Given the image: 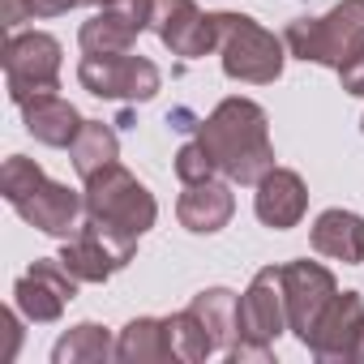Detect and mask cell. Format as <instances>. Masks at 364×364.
Here are the masks:
<instances>
[{
  "label": "cell",
  "instance_id": "obj_5",
  "mask_svg": "<svg viewBox=\"0 0 364 364\" xmlns=\"http://www.w3.org/2000/svg\"><path fill=\"white\" fill-rule=\"evenodd\" d=\"M215 22V48L223 56V73L236 82H253L266 86L283 73V43L262 31L253 18L240 14H210Z\"/></svg>",
  "mask_w": 364,
  "mask_h": 364
},
{
  "label": "cell",
  "instance_id": "obj_13",
  "mask_svg": "<svg viewBox=\"0 0 364 364\" xmlns=\"http://www.w3.org/2000/svg\"><path fill=\"white\" fill-rule=\"evenodd\" d=\"M150 26L176 56H206L215 48V22L193 0H154Z\"/></svg>",
  "mask_w": 364,
  "mask_h": 364
},
{
  "label": "cell",
  "instance_id": "obj_22",
  "mask_svg": "<svg viewBox=\"0 0 364 364\" xmlns=\"http://www.w3.org/2000/svg\"><path fill=\"white\" fill-rule=\"evenodd\" d=\"M107 355H116V347H112L107 330H103V326H95V321H86V326H73V330H69V334L56 343V351H52V360H56V364L107 360Z\"/></svg>",
  "mask_w": 364,
  "mask_h": 364
},
{
  "label": "cell",
  "instance_id": "obj_17",
  "mask_svg": "<svg viewBox=\"0 0 364 364\" xmlns=\"http://www.w3.org/2000/svg\"><path fill=\"white\" fill-rule=\"evenodd\" d=\"M313 249L334 262H364V219L351 210H326L313 223Z\"/></svg>",
  "mask_w": 364,
  "mask_h": 364
},
{
  "label": "cell",
  "instance_id": "obj_9",
  "mask_svg": "<svg viewBox=\"0 0 364 364\" xmlns=\"http://www.w3.org/2000/svg\"><path fill=\"white\" fill-rule=\"evenodd\" d=\"M133 249H137V240L112 236V232H103L99 223H90V219H86V223H82V232L60 249V262H65V270H69L77 283H103L112 270L129 266Z\"/></svg>",
  "mask_w": 364,
  "mask_h": 364
},
{
  "label": "cell",
  "instance_id": "obj_8",
  "mask_svg": "<svg viewBox=\"0 0 364 364\" xmlns=\"http://www.w3.org/2000/svg\"><path fill=\"white\" fill-rule=\"evenodd\" d=\"M77 77L99 99H137V103H146V99L159 95V69L146 56H129V52H116V56H82Z\"/></svg>",
  "mask_w": 364,
  "mask_h": 364
},
{
  "label": "cell",
  "instance_id": "obj_2",
  "mask_svg": "<svg viewBox=\"0 0 364 364\" xmlns=\"http://www.w3.org/2000/svg\"><path fill=\"white\" fill-rule=\"evenodd\" d=\"M0 189H5V202H9L26 223H35L39 232H48V236H73V232H77V215H82L86 198H77V193L65 189V185H52L39 163H31V159H22V154L5 159Z\"/></svg>",
  "mask_w": 364,
  "mask_h": 364
},
{
  "label": "cell",
  "instance_id": "obj_24",
  "mask_svg": "<svg viewBox=\"0 0 364 364\" xmlns=\"http://www.w3.org/2000/svg\"><path fill=\"white\" fill-rule=\"evenodd\" d=\"M210 171H219V167H215V159H210V150H206L202 141H189L185 150L176 154V176L185 180V185H198V180H210Z\"/></svg>",
  "mask_w": 364,
  "mask_h": 364
},
{
  "label": "cell",
  "instance_id": "obj_3",
  "mask_svg": "<svg viewBox=\"0 0 364 364\" xmlns=\"http://www.w3.org/2000/svg\"><path fill=\"white\" fill-rule=\"evenodd\" d=\"M287 48L300 60L330 65L334 73L364 56V0H343L326 18H296L287 26Z\"/></svg>",
  "mask_w": 364,
  "mask_h": 364
},
{
  "label": "cell",
  "instance_id": "obj_18",
  "mask_svg": "<svg viewBox=\"0 0 364 364\" xmlns=\"http://www.w3.org/2000/svg\"><path fill=\"white\" fill-rule=\"evenodd\" d=\"M26 129L43 141V146H73L77 141V133H82V116H77V107L73 103H65L60 95H39V99H31L26 107Z\"/></svg>",
  "mask_w": 364,
  "mask_h": 364
},
{
  "label": "cell",
  "instance_id": "obj_4",
  "mask_svg": "<svg viewBox=\"0 0 364 364\" xmlns=\"http://www.w3.org/2000/svg\"><path fill=\"white\" fill-rule=\"evenodd\" d=\"M154 215H159L154 198L146 193V185H137L120 163H107L103 171H95L86 180V219L99 223L103 232L137 240L146 228H154Z\"/></svg>",
  "mask_w": 364,
  "mask_h": 364
},
{
  "label": "cell",
  "instance_id": "obj_6",
  "mask_svg": "<svg viewBox=\"0 0 364 364\" xmlns=\"http://www.w3.org/2000/svg\"><path fill=\"white\" fill-rule=\"evenodd\" d=\"M240 338L228 351V360H270V343L279 338V330L287 326V300H283V266L262 270L249 291L240 296Z\"/></svg>",
  "mask_w": 364,
  "mask_h": 364
},
{
  "label": "cell",
  "instance_id": "obj_12",
  "mask_svg": "<svg viewBox=\"0 0 364 364\" xmlns=\"http://www.w3.org/2000/svg\"><path fill=\"white\" fill-rule=\"evenodd\" d=\"M77 279L65 270V262H35L18 283H14V304L31 317V321H56L65 313V304L73 300Z\"/></svg>",
  "mask_w": 364,
  "mask_h": 364
},
{
  "label": "cell",
  "instance_id": "obj_26",
  "mask_svg": "<svg viewBox=\"0 0 364 364\" xmlns=\"http://www.w3.org/2000/svg\"><path fill=\"white\" fill-rule=\"evenodd\" d=\"M338 77H343V90L364 95V56H360V60H351V65H343V69H338Z\"/></svg>",
  "mask_w": 364,
  "mask_h": 364
},
{
  "label": "cell",
  "instance_id": "obj_7",
  "mask_svg": "<svg viewBox=\"0 0 364 364\" xmlns=\"http://www.w3.org/2000/svg\"><path fill=\"white\" fill-rule=\"evenodd\" d=\"M5 77H9V99L18 107H26L39 95H56L60 90V43L43 31L9 35Z\"/></svg>",
  "mask_w": 364,
  "mask_h": 364
},
{
  "label": "cell",
  "instance_id": "obj_27",
  "mask_svg": "<svg viewBox=\"0 0 364 364\" xmlns=\"http://www.w3.org/2000/svg\"><path fill=\"white\" fill-rule=\"evenodd\" d=\"M22 18H31V5H26V0H5V26H18Z\"/></svg>",
  "mask_w": 364,
  "mask_h": 364
},
{
  "label": "cell",
  "instance_id": "obj_11",
  "mask_svg": "<svg viewBox=\"0 0 364 364\" xmlns=\"http://www.w3.org/2000/svg\"><path fill=\"white\" fill-rule=\"evenodd\" d=\"M283 300H287V326L300 334V343H309L317 317L334 300V274L317 262H291L283 266Z\"/></svg>",
  "mask_w": 364,
  "mask_h": 364
},
{
  "label": "cell",
  "instance_id": "obj_23",
  "mask_svg": "<svg viewBox=\"0 0 364 364\" xmlns=\"http://www.w3.org/2000/svg\"><path fill=\"white\" fill-rule=\"evenodd\" d=\"M167 338H171V360H206L215 351L210 334L202 330V321L189 309L176 313V317H167Z\"/></svg>",
  "mask_w": 364,
  "mask_h": 364
},
{
  "label": "cell",
  "instance_id": "obj_15",
  "mask_svg": "<svg viewBox=\"0 0 364 364\" xmlns=\"http://www.w3.org/2000/svg\"><path fill=\"white\" fill-rule=\"evenodd\" d=\"M257 219L274 232H287L300 223L304 206H309V193H304V180L287 167H270L262 180H257Z\"/></svg>",
  "mask_w": 364,
  "mask_h": 364
},
{
  "label": "cell",
  "instance_id": "obj_1",
  "mask_svg": "<svg viewBox=\"0 0 364 364\" xmlns=\"http://www.w3.org/2000/svg\"><path fill=\"white\" fill-rule=\"evenodd\" d=\"M198 141L210 150L215 167L236 180V185H257V180L274 167L270 133H266V112L249 99H223L202 124Z\"/></svg>",
  "mask_w": 364,
  "mask_h": 364
},
{
  "label": "cell",
  "instance_id": "obj_20",
  "mask_svg": "<svg viewBox=\"0 0 364 364\" xmlns=\"http://www.w3.org/2000/svg\"><path fill=\"white\" fill-rule=\"evenodd\" d=\"M116 355L129 360V364H146V360H171V338H167V321L159 317H141V321H129L120 343H116Z\"/></svg>",
  "mask_w": 364,
  "mask_h": 364
},
{
  "label": "cell",
  "instance_id": "obj_10",
  "mask_svg": "<svg viewBox=\"0 0 364 364\" xmlns=\"http://www.w3.org/2000/svg\"><path fill=\"white\" fill-rule=\"evenodd\" d=\"M150 9L154 0H107V5L82 26L77 43L86 56H116V52H129L133 39L150 26Z\"/></svg>",
  "mask_w": 364,
  "mask_h": 364
},
{
  "label": "cell",
  "instance_id": "obj_14",
  "mask_svg": "<svg viewBox=\"0 0 364 364\" xmlns=\"http://www.w3.org/2000/svg\"><path fill=\"white\" fill-rule=\"evenodd\" d=\"M360 330H364V304H360V296L355 291H334V300L326 304V313L317 317V326H313V334H309V351L317 355V360H351L355 355V338H360Z\"/></svg>",
  "mask_w": 364,
  "mask_h": 364
},
{
  "label": "cell",
  "instance_id": "obj_25",
  "mask_svg": "<svg viewBox=\"0 0 364 364\" xmlns=\"http://www.w3.org/2000/svg\"><path fill=\"white\" fill-rule=\"evenodd\" d=\"M26 5H31V18H56L77 5H107V0H26Z\"/></svg>",
  "mask_w": 364,
  "mask_h": 364
},
{
  "label": "cell",
  "instance_id": "obj_19",
  "mask_svg": "<svg viewBox=\"0 0 364 364\" xmlns=\"http://www.w3.org/2000/svg\"><path fill=\"white\" fill-rule=\"evenodd\" d=\"M189 313L202 321V330L210 334L215 351H232V347H236V338H240V326H236V317H240V300H236L232 291H223V287L202 291V296L189 304Z\"/></svg>",
  "mask_w": 364,
  "mask_h": 364
},
{
  "label": "cell",
  "instance_id": "obj_28",
  "mask_svg": "<svg viewBox=\"0 0 364 364\" xmlns=\"http://www.w3.org/2000/svg\"><path fill=\"white\" fill-rule=\"evenodd\" d=\"M351 360H364V330H360V338H355V355Z\"/></svg>",
  "mask_w": 364,
  "mask_h": 364
},
{
  "label": "cell",
  "instance_id": "obj_21",
  "mask_svg": "<svg viewBox=\"0 0 364 364\" xmlns=\"http://www.w3.org/2000/svg\"><path fill=\"white\" fill-rule=\"evenodd\" d=\"M69 150H73L77 176L90 180L95 171H103L107 163H116V133H112L107 124H99V120H86L82 133H77V141H73Z\"/></svg>",
  "mask_w": 364,
  "mask_h": 364
},
{
  "label": "cell",
  "instance_id": "obj_16",
  "mask_svg": "<svg viewBox=\"0 0 364 364\" xmlns=\"http://www.w3.org/2000/svg\"><path fill=\"white\" fill-rule=\"evenodd\" d=\"M232 210H236L232 189L228 185H215V180H198V185H189L185 198H180V206H176L180 223H185L189 232H198V236H210V232L228 228Z\"/></svg>",
  "mask_w": 364,
  "mask_h": 364
}]
</instances>
